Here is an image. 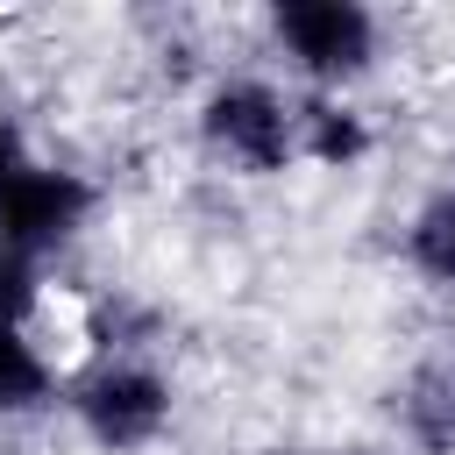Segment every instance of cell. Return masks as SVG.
Listing matches in <instances>:
<instances>
[{
  "label": "cell",
  "instance_id": "1",
  "mask_svg": "<svg viewBox=\"0 0 455 455\" xmlns=\"http://www.w3.org/2000/svg\"><path fill=\"white\" fill-rule=\"evenodd\" d=\"M199 135L213 156L242 164L249 178H277L284 164H299V114L263 78H220L199 100Z\"/></svg>",
  "mask_w": 455,
  "mask_h": 455
},
{
  "label": "cell",
  "instance_id": "2",
  "mask_svg": "<svg viewBox=\"0 0 455 455\" xmlns=\"http://www.w3.org/2000/svg\"><path fill=\"white\" fill-rule=\"evenodd\" d=\"M270 28L313 85H348L377 57V14L363 0H277Z\"/></svg>",
  "mask_w": 455,
  "mask_h": 455
},
{
  "label": "cell",
  "instance_id": "3",
  "mask_svg": "<svg viewBox=\"0 0 455 455\" xmlns=\"http://www.w3.org/2000/svg\"><path fill=\"white\" fill-rule=\"evenodd\" d=\"M71 412H78V427H85L92 448L135 455V448H149V441L171 427V384H164L149 363H100V370L71 391Z\"/></svg>",
  "mask_w": 455,
  "mask_h": 455
},
{
  "label": "cell",
  "instance_id": "4",
  "mask_svg": "<svg viewBox=\"0 0 455 455\" xmlns=\"http://www.w3.org/2000/svg\"><path fill=\"white\" fill-rule=\"evenodd\" d=\"M92 213V185L64 164H21L7 185H0V242L21 249L28 263L57 242H71Z\"/></svg>",
  "mask_w": 455,
  "mask_h": 455
},
{
  "label": "cell",
  "instance_id": "5",
  "mask_svg": "<svg viewBox=\"0 0 455 455\" xmlns=\"http://www.w3.org/2000/svg\"><path fill=\"white\" fill-rule=\"evenodd\" d=\"M398 419L427 455H455V363H419L398 391Z\"/></svg>",
  "mask_w": 455,
  "mask_h": 455
},
{
  "label": "cell",
  "instance_id": "6",
  "mask_svg": "<svg viewBox=\"0 0 455 455\" xmlns=\"http://www.w3.org/2000/svg\"><path fill=\"white\" fill-rule=\"evenodd\" d=\"M291 114H299V156H306V164H327V171H341V164H355V156L370 149V128H363V114H348V107H341V100H327V92L299 100Z\"/></svg>",
  "mask_w": 455,
  "mask_h": 455
},
{
  "label": "cell",
  "instance_id": "7",
  "mask_svg": "<svg viewBox=\"0 0 455 455\" xmlns=\"http://www.w3.org/2000/svg\"><path fill=\"white\" fill-rule=\"evenodd\" d=\"M405 256H412V270H419L427 284L455 291V185H441V192L412 213V228H405Z\"/></svg>",
  "mask_w": 455,
  "mask_h": 455
},
{
  "label": "cell",
  "instance_id": "8",
  "mask_svg": "<svg viewBox=\"0 0 455 455\" xmlns=\"http://www.w3.org/2000/svg\"><path fill=\"white\" fill-rule=\"evenodd\" d=\"M36 405H50V363L21 327L0 320V412H36Z\"/></svg>",
  "mask_w": 455,
  "mask_h": 455
},
{
  "label": "cell",
  "instance_id": "9",
  "mask_svg": "<svg viewBox=\"0 0 455 455\" xmlns=\"http://www.w3.org/2000/svg\"><path fill=\"white\" fill-rule=\"evenodd\" d=\"M36 313V263L21 256V249H7L0 242V320L7 327H21Z\"/></svg>",
  "mask_w": 455,
  "mask_h": 455
},
{
  "label": "cell",
  "instance_id": "10",
  "mask_svg": "<svg viewBox=\"0 0 455 455\" xmlns=\"http://www.w3.org/2000/svg\"><path fill=\"white\" fill-rule=\"evenodd\" d=\"M21 164H28V156H21V128H14L7 114H0V185H7V178H14Z\"/></svg>",
  "mask_w": 455,
  "mask_h": 455
},
{
  "label": "cell",
  "instance_id": "11",
  "mask_svg": "<svg viewBox=\"0 0 455 455\" xmlns=\"http://www.w3.org/2000/svg\"><path fill=\"white\" fill-rule=\"evenodd\" d=\"M263 455H313V448H263Z\"/></svg>",
  "mask_w": 455,
  "mask_h": 455
}]
</instances>
